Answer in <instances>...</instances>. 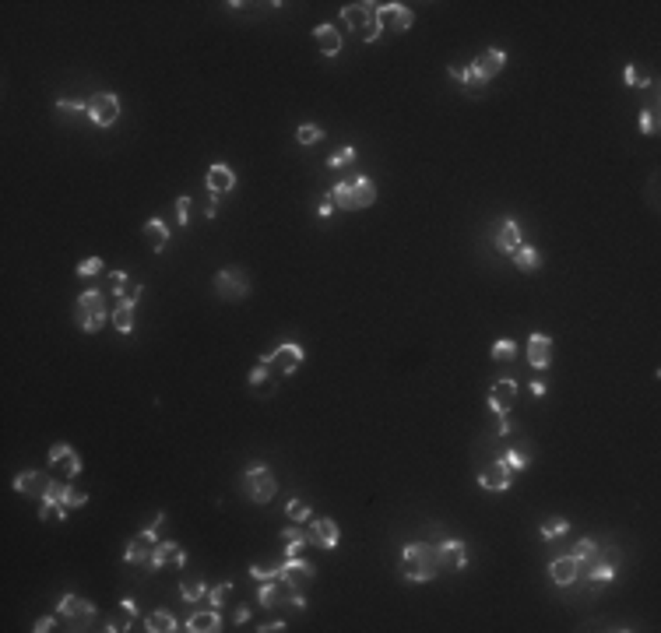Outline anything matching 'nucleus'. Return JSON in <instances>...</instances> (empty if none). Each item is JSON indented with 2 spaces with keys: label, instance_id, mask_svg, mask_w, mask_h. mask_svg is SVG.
<instances>
[{
  "label": "nucleus",
  "instance_id": "obj_12",
  "mask_svg": "<svg viewBox=\"0 0 661 633\" xmlns=\"http://www.w3.org/2000/svg\"><path fill=\"white\" fill-rule=\"evenodd\" d=\"M377 18H380V29H387V32H405V29H412V22H415L412 8L398 4V0H391V4H380V8H377Z\"/></svg>",
  "mask_w": 661,
  "mask_h": 633
},
{
  "label": "nucleus",
  "instance_id": "obj_10",
  "mask_svg": "<svg viewBox=\"0 0 661 633\" xmlns=\"http://www.w3.org/2000/svg\"><path fill=\"white\" fill-rule=\"evenodd\" d=\"M88 116H92L95 127H113L116 116H120V99L113 92H95L88 99Z\"/></svg>",
  "mask_w": 661,
  "mask_h": 633
},
{
  "label": "nucleus",
  "instance_id": "obj_38",
  "mask_svg": "<svg viewBox=\"0 0 661 633\" xmlns=\"http://www.w3.org/2000/svg\"><path fill=\"white\" fill-rule=\"evenodd\" d=\"M352 159H356V148H352V145H342V148H338L335 155L327 159V169H345V166H349Z\"/></svg>",
  "mask_w": 661,
  "mask_h": 633
},
{
  "label": "nucleus",
  "instance_id": "obj_53",
  "mask_svg": "<svg viewBox=\"0 0 661 633\" xmlns=\"http://www.w3.org/2000/svg\"><path fill=\"white\" fill-rule=\"evenodd\" d=\"M335 208H338V204H335V197H330V194H323V197H320V208H316V215H320V218H327V215H335Z\"/></svg>",
  "mask_w": 661,
  "mask_h": 633
},
{
  "label": "nucleus",
  "instance_id": "obj_34",
  "mask_svg": "<svg viewBox=\"0 0 661 633\" xmlns=\"http://www.w3.org/2000/svg\"><path fill=\"white\" fill-rule=\"evenodd\" d=\"M517 356V342H510V338H496L493 342V359L496 363H510Z\"/></svg>",
  "mask_w": 661,
  "mask_h": 633
},
{
  "label": "nucleus",
  "instance_id": "obj_23",
  "mask_svg": "<svg viewBox=\"0 0 661 633\" xmlns=\"http://www.w3.org/2000/svg\"><path fill=\"white\" fill-rule=\"evenodd\" d=\"M313 39H316V50L323 57H338L342 53V32L335 25H316L313 29Z\"/></svg>",
  "mask_w": 661,
  "mask_h": 633
},
{
  "label": "nucleus",
  "instance_id": "obj_36",
  "mask_svg": "<svg viewBox=\"0 0 661 633\" xmlns=\"http://www.w3.org/2000/svg\"><path fill=\"white\" fill-rule=\"evenodd\" d=\"M180 594H183V601H201V598H208V584H201V580H183V584H180Z\"/></svg>",
  "mask_w": 661,
  "mask_h": 633
},
{
  "label": "nucleus",
  "instance_id": "obj_25",
  "mask_svg": "<svg viewBox=\"0 0 661 633\" xmlns=\"http://www.w3.org/2000/svg\"><path fill=\"white\" fill-rule=\"evenodd\" d=\"M257 598H260V608H278V605L288 601V587H285L278 577H274V580H260Z\"/></svg>",
  "mask_w": 661,
  "mask_h": 633
},
{
  "label": "nucleus",
  "instance_id": "obj_45",
  "mask_svg": "<svg viewBox=\"0 0 661 633\" xmlns=\"http://www.w3.org/2000/svg\"><path fill=\"white\" fill-rule=\"evenodd\" d=\"M102 271V257H85L81 264H78V274L81 278H92V274H99Z\"/></svg>",
  "mask_w": 661,
  "mask_h": 633
},
{
  "label": "nucleus",
  "instance_id": "obj_5",
  "mask_svg": "<svg viewBox=\"0 0 661 633\" xmlns=\"http://www.w3.org/2000/svg\"><path fill=\"white\" fill-rule=\"evenodd\" d=\"M162 524H166V514H155V521L127 542L123 563H131V566H148V563H152V552H155V545H159V528H162Z\"/></svg>",
  "mask_w": 661,
  "mask_h": 633
},
{
  "label": "nucleus",
  "instance_id": "obj_61",
  "mask_svg": "<svg viewBox=\"0 0 661 633\" xmlns=\"http://www.w3.org/2000/svg\"><path fill=\"white\" fill-rule=\"evenodd\" d=\"M531 394H535V398H542V394H545V384H542V380H535V384H531Z\"/></svg>",
  "mask_w": 661,
  "mask_h": 633
},
{
  "label": "nucleus",
  "instance_id": "obj_52",
  "mask_svg": "<svg viewBox=\"0 0 661 633\" xmlns=\"http://www.w3.org/2000/svg\"><path fill=\"white\" fill-rule=\"evenodd\" d=\"M176 218H180V225H190V197L176 201Z\"/></svg>",
  "mask_w": 661,
  "mask_h": 633
},
{
  "label": "nucleus",
  "instance_id": "obj_8",
  "mask_svg": "<svg viewBox=\"0 0 661 633\" xmlns=\"http://www.w3.org/2000/svg\"><path fill=\"white\" fill-rule=\"evenodd\" d=\"M215 292H218L222 299L236 302V299H246V295H250V281H246L243 271H236V267H222V271L215 274Z\"/></svg>",
  "mask_w": 661,
  "mask_h": 633
},
{
  "label": "nucleus",
  "instance_id": "obj_27",
  "mask_svg": "<svg viewBox=\"0 0 661 633\" xmlns=\"http://www.w3.org/2000/svg\"><path fill=\"white\" fill-rule=\"evenodd\" d=\"M183 629H190V633H215V629H222V612H218V608H211V612H194Z\"/></svg>",
  "mask_w": 661,
  "mask_h": 633
},
{
  "label": "nucleus",
  "instance_id": "obj_40",
  "mask_svg": "<svg viewBox=\"0 0 661 633\" xmlns=\"http://www.w3.org/2000/svg\"><path fill=\"white\" fill-rule=\"evenodd\" d=\"M500 461H503V465H507V468H510V472H524V468H528V461H531V458H528V454H524V451H507V454H503V458H500Z\"/></svg>",
  "mask_w": 661,
  "mask_h": 633
},
{
  "label": "nucleus",
  "instance_id": "obj_42",
  "mask_svg": "<svg viewBox=\"0 0 661 633\" xmlns=\"http://www.w3.org/2000/svg\"><path fill=\"white\" fill-rule=\"evenodd\" d=\"M587 577H591V580H612V577H615V563H598V559H594L591 570H587Z\"/></svg>",
  "mask_w": 661,
  "mask_h": 633
},
{
  "label": "nucleus",
  "instance_id": "obj_6",
  "mask_svg": "<svg viewBox=\"0 0 661 633\" xmlns=\"http://www.w3.org/2000/svg\"><path fill=\"white\" fill-rule=\"evenodd\" d=\"M78 321H81V328L88 331V335H95L102 324H106V295L99 292V288H85L81 295H78Z\"/></svg>",
  "mask_w": 661,
  "mask_h": 633
},
{
  "label": "nucleus",
  "instance_id": "obj_16",
  "mask_svg": "<svg viewBox=\"0 0 661 633\" xmlns=\"http://www.w3.org/2000/svg\"><path fill=\"white\" fill-rule=\"evenodd\" d=\"M436 549H440L443 570H465V566H468V545H465L461 538H443Z\"/></svg>",
  "mask_w": 661,
  "mask_h": 633
},
{
  "label": "nucleus",
  "instance_id": "obj_48",
  "mask_svg": "<svg viewBox=\"0 0 661 633\" xmlns=\"http://www.w3.org/2000/svg\"><path fill=\"white\" fill-rule=\"evenodd\" d=\"M109 285H113L109 292H113L116 299H123V292H127V274H123V271H113V274H109Z\"/></svg>",
  "mask_w": 661,
  "mask_h": 633
},
{
  "label": "nucleus",
  "instance_id": "obj_17",
  "mask_svg": "<svg viewBox=\"0 0 661 633\" xmlns=\"http://www.w3.org/2000/svg\"><path fill=\"white\" fill-rule=\"evenodd\" d=\"M204 183H208V190H211V197H222V194H229L232 187H236V173L225 166V162H215V166H208V176H204Z\"/></svg>",
  "mask_w": 661,
  "mask_h": 633
},
{
  "label": "nucleus",
  "instance_id": "obj_26",
  "mask_svg": "<svg viewBox=\"0 0 661 633\" xmlns=\"http://www.w3.org/2000/svg\"><path fill=\"white\" fill-rule=\"evenodd\" d=\"M60 615H64V619H95V605H92L88 598L64 594V598H60Z\"/></svg>",
  "mask_w": 661,
  "mask_h": 633
},
{
  "label": "nucleus",
  "instance_id": "obj_32",
  "mask_svg": "<svg viewBox=\"0 0 661 633\" xmlns=\"http://www.w3.org/2000/svg\"><path fill=\"white\" fill-rule=\"evenodd\" d=\"M281 542H285V559H292V556H299V549L309 542V535H306L302 528H285V531H281Z\"/></svg>",
  "mask_w": 661,
  "mask_h": 633
},
{
  "label": "nucleus",
  "instance_id": "obj_31",
  "mask_svg": "<svg viewBox=\"0 0 661 633\" xmlns=\"http://www.w3.org/2000/svg\"><path fill=\"white\" fill-rule=\"evenodd\" d=\"M67 517V507L60 500H39V521L43 524H64Z\"/></svg>",
  "mask_w": 661,
  "mask_h": 633
},
{
  "label": "nucleus",
  "instance_id": "obj_2",
  "mask_svg": "<svg viewBox=\"0 0 661 633\" xmlns=\"http://www.w3.org/2000/svg\"><path fill=\"white\" fill-rule=\"evenodd\" d=\"M377 8H380V4H373V0L345 4V8H342V22H345L352 32H359V36H363V43H377V39L384 36L380 18H377Z\"/></svg>",
  "mask_w": 661,
  "mask_h": 633
},
{
  "label": "nucleus",
  "instance_id": "obj_30",
  "mask_svg": "<svg viewBox=\"0 0 661 633\" xmlns=\"http://www.w3.org/2000/svg\"><path fill=\"white\" fill-rule=\"evenodd\" d=\"M514 264H517V271H524V274H528V271H538V267H542V253H538L535 246H524V243H521V246L514 250Z\"/></svg>",
  "mask_w": 661,
  "mask_h": 633
},
{
  "label": "nucleus",
  "instance_id": "obj_41",
  "mask_svg": "<svg viewBox=\"0 0 661 633\" xmlns=\"http://www.w3.org/2000/svg\"><path fill=\"white\" fill-rule=\"evenodd\" d=\"M285 514L295 521V524H302V521H309V503H302V500H288V507H285Z\"/></svg>",
  "mask_w": 661,
  "mask_h": 633
},
{
  "label": "nucleus",
  "instance_id": "obj_47",
  "mask_svg": "<svg viewBox=\"0 0 661 633\" xmlns=\"http://www.w3.org/2000/svg\"><path fill=\"white\" fill-rule=\"evenodd\" d=\"M232 591V584L225 580V584H218V587H208V601H211V608H222V601H225V594Z\"/></svg>",
  "mask_w": 661,
  "mask_h": 633
},
{
  "label": "nucleus",
  "instance_id": "obj_13",
  "mask_svg": "<svg viewBox=\"0 0 661 633\" xmlns=\"http://www.w3.org/2000/svg\"><path fill=\"white\" fill-rule=\"evenodd\" d=\"M50 475L46 472H18L15 475V493H22V496H36V500H43L46 496V489H50Z\"/></svg>",
  "mask_w": 661,
  "mask_h": 633
},
{
  "label": "nucleus",
  "instance_id": "obj_44",
  "mask_svg": "<svg viewBox=\"0 0 661 633\" xmlns=\"http://www.w3.org/2000/svg\"><path fill=\"white\" fill-rule=\"evenodd\" d=\"M636 127H640V134H654V131H657V113H654V109H643V113L636 116Z\"/></svg>",
  "mask_w": 661,
  "mask_h": 633
},
{
  "label": "nucleus",
  "instance_id": "obj_21",
  "mask_svg": "<svg viewBox=\"0 0 661 633\" xmlns=\"http://www.w3.org/2000/svg\"><path fill=\"white\" fill-rule=\"evenodd\" d=\"M514 398H517V384L514 380H500V384L489 387V408L496 415H507L514 408Z\"/></svg>",
  "mask_w": 661,
  "mask_h": 633
},
{
  "label": "nucleus",
  "instance_id": "obj_39",
  "mask_svg": "<svg viewBox=\"0 0 661 633\" xmlns=\"http://www.w3.org/2000/svg\"><path fill=\"white\" fill-rule=\"evenodd\" d=\"M57 113H60V116H81V113H88V102H81V99H78V102H74V99H60V102H57Z\"/></svg>",
  "mask_w": 661,
  "mask_h": 633
},
{
  "label": "nucleus",
  "instance_id": "obj_33",
  "mask_svg": "<svg viewBox=\"0 0 661 633\" xmlns=\"http://www.w3.org/2000/svg\"><path fill=\"white\" fill-rule=\"evenodd\" d=\"M570 556H573L580 566H591V563L598 559V542H594V538H580V542L573 545V552H570Z\"/></svg>",
  "mask_w": 661,
  "mask_h": 633
},
{
  "label": "nucleus",
  "instance_id": "obj_1",
  "mask_svg": "<svg viewBox=\"0 0 661 633\" xmlns=\"http://www.w3.org/2000/svg\"><path fill=\"white\" fill-rule=\"evenodd\" d=\"M440 570H443V563H440V549H436V545H426V542L405 545V552H401V577H405V580L426 584V580H433Z\"/></svg>",
  "mask_w": 661,
  "mask_h": 633
},
{
  "label": "nucleus",
  "instance_id": "obj_51",
  "mask_svg": "<svg viewBox=\"0 0 661 633\" xmlns=\"http://www.w3.org/2000/svg\"><path fill=\"white\" fill-rule=\"evenodd\" d=\"M250 577H253V580H274V577H278V566H250Z\"/></svg>",
  "mask_w": 661,
  "mask_h": 633
},
{
  "label": "nucleus",
  "instance_id": "obj_50",
  "mask_svg": "<svg viewBox=\"0 0 661 633\" xmlns=\"http://www.w3.org/2000/svg\"><path fill=\"white\" fill-rule=\"evenodd\" d=\"M67 454H71V444H53L46 458H50V465H60V461H64Z\"/></svg>",
  "mask_w": 661,
  "mask_h": 633
},
{
  "label": "nucleus",
  "instance_id": "obj_18",
  "mask_svg": "<svg viewBox=\"0 0 661 633\" xmlns=\"http://www.w3.org/2000/svg\"><path fill=\"white\" fill-rule=\"evenodd\" d=\"M338 538H342V528L330 521V517H320V521H313L309 524V542L313 545H320V549H335L338 545Z\"/></svg>",
  "mask_w": 661,
  "mask_h": 633
},
{
  "label": "nucleus",
  "instance_id": "obj_9",
  "mask_svg": "<svg viewBox=\"0 0 661 633\" xmlns=\"http://www.w3.org/2000/svg\"><path fill=\"white\" fill-rule=\"evenodd\" d=\"M313 577H316V566L313 563H306V559H285V566H278V580L288 587V591H302L306 584H313Z\"/></svg>",
  "mask_w": 661,
  "mask_h": 633
},
{
  "label": "nucleus",
  "instance_id": "obj_15",
  "mask_svg": "<svg viewBox=\"0 0 661 633\" xmlns=\"http://www.w3.org/2000/svg\"><path fill=\"white\" fill-rule=\"evenodd\" d=\"M510 475H514V472H510L503 461H493V465L482 468L479 486H482L486 493H503V489H510Z\"/></svg>",
  "mask_w": 661,
  "mask_h": 633
},
{
  "label": "nucleus",
  "instance_id": "obj_7",
  "mask_svg": "<svg viewBox=\"0 0 661 633\" xmlns=\"http://www.w3.org/2000/svg\"><path fill=\"white\" fill-rule=\"evenodd\" d=\"M302 359H306V352H302V345H295V342H281V345H274L271 352L260 356V363H264V366H274V373H281V377H292V373L302 366Z\"/></svg>",
  "mask_w": 661,
  "mask_h": 633
},
{
  "label": "nucleus",
  "instance_id": "obj_24",
  "mask_svg": "<svg viewBox=\"0 0 661 633\" xmlns=\"http://www.w3.org/2000/svg\"><path fill=\"white\" fill-rule=\"evenodd\" d=\"M517 246H521V225H517V218H503L500 229H496V250L514 253Z\"/></svg>",
  "mask_w": 661,
  "mask_h": 633
},
{
  "label": "nucleus",
  "instance_id": "obj_60",
  "mask_svg": "<svg viewBox=\"0 0 661 633\" xmlns=\"http://www.w3.org/2000/svg\"><path fill=\"white\" fill-rule=\"evenodd\" d=\"M204 215H208V218H215V215H218V197H211V204L204 208Z\"/></svg>",
  "mask_w": 661,
  "mask_h": 633
},
{
  "label": "nucleus",
  "instance_id": "obj_19",
  "mask_svg": "<svg viewBox=\"0 0 661 633\" xmlns=\"http://www.w3.org/2000/svg\"><path fill=\"white\" fill-rule=\"evenodd\" d=\"M472 67H475V71H479L486 81H493V78H496V74L507 67V53H503V50H496V46H493V50H482V53L472 60Z\"/></svg>",
  "mask_w": 661,
  "mask_h": 633
},
{
  "label": "nucleus",
  "instance_id": "obj_37",
  "mask_svg": "<svg viewBox=\"0 0 661 633\" xmlns=\"http://www.w3.org/2000/svg\"><path fill=\"white\" fill-rule=\"evenodd\" d=\"M320 138H323V127H316V124H302V127L295 131V141H299L302 148H306V145H316Z\"/></svg>",
  "mask_w": 661,
  "mask_h": 633
},
{
  "label": "nucleus",
  "instance_id": "obj_54",
  "mask_svg": "<svg viewBox=\"0 0 661 633\" xmlns=\"http://www.w3.org/2000/svg\"><path fill=\"white\" fill-rule=\"evenodd\" d=\"M53 626H57V615H43V619H36L32 629H36V633H50Z\"/></svg>",
  "mask_w": 661,
  "mask_h": 633
},
{
  "label": "nucleus",
  "instance_id": "obj_49",
  "mask_svg": "<svg viewBox=\"0 0 661 633\" xmlns=\"http://www.w3.org/2000/svg\"><path fill=\"white\" fill-rule=\"evenodd\" d=\"M267 377H271V370H267L264 363H257V366L250 370V377H246V380H250V387H260V384H264Z\"/></svg>",
  "mask_w": 661,
  "mask_h": 633
},
{
  "label": "nucleus",
  "instance_id": "obj_46",
  "mask_svg": "<svg viewBox=\"0 0 661 633\" xmlns=\"http://www.w3.org/2000/svg\"><path fill=\"white\" fill-rule=\"evenodd\" d=\"M64 503H67V510H81V507L88 503V493H85V489H74V486H71V489H67V500H64Z\"/></svg>",
  "mask_w": 661,
  "mask_h": 633
},
{
  "label": "nucleus",
  "instance_id": "obj_58",
  "mask_svg": "<svg viewBox=\"0 0 661 633\" xmlns=\"http://www.w3.org/2000/svg\"><path fill=\"white\" fill-rule=\"evenodd\" d=\"M496 433H500V437L510 433V419H507V415H496Z\"/></svg>",
  "mask_w": 661,
  "mask_h": 633
},
{
  "label": "nucleus",
  "instance_id": "obj_57",
  "mask_svg": "<svg viewBox=\"0 0 661 633\" xmlns=\"http://www.w3.org/2000/svg\"><path fill=\"white\" fill-rule=\"evenodd\" d=\"M622 81H626V85H636V81H640V78H636V67H633V64H629V67L622 71Z\"/></svg>",
  "mask_w": 661,
  "mask_h": 633
},
{
  "label": "nucleus",
  "instance_id": "obj_29",
  "mask_svg": "<svg viewBox=\"0 0 661 633\" xmlns=\"http://www.w3.org/2000/svg\"><path fill=\"white\" fill-rule=\"evenodd\" d=\"M145 629H148V633H173V629H183V626L176 622V615H173V612H166V608H155V612H148V619H145Z\"/></svg>",
  "mask_w": 661,
  "mask_h": 633
},
{
  "label": "nucleus",
  "instance_id": "obj_43",
  "mask_svg": "<svg viewBox=\"0 0 661 633\" xmlns=\"http://www.w3.org/2000/svg\"><path fill=\"white\" fill-rule=\"evenodd\" d=\"M60 468H64V475H67V479H78V475H81V468H85V461H81V458L71 451V454L60 461Z\"/></svg>",
  "mask_w": 661,
  "mask_h": 633
},
{
  "label": "nucleus",
  "instance_id": "obj_59",
  "mask_svg": "<svg viewBox=\"0 0 661 633\" xmlns=\"http://www.w3.org/2000/svg\"><path fill=\"white\" fill-rule=\"evenodd\" d=\"M232 619H236V622H246V619H250V605H239V608L232 612Z\"/></svg>",
  "mask_w": 661,
  "mask_h": 633
},
{
  "label": "nucleus",
  "instance_id": "obj_14",
  "mask_svg": "<svg viewBox=\"0 0 661 633\" xmlns=\"http://www.w3.org/2000/svg\"><path fill=\"white\" fill-rule=\"evenodd\" d=\"M183 563H187V552H183L176 542H159L148 566H155V570H180Z\"/></svg>",
  "mask_w": 661,
  "mask_h": 633
},
{
  "label": "nucleus",
  "instance_id": "obj_20",
  "mask_svg": "<svg viewBox=\"0 0 661 633\" xmlns=\"http://www.w3.org/2000/svg\"><path fill=\"white\" fill-rule=\"evenodd\" d=\"M549 363H552V338L549 335H531L528 338V366L549 370Z\"/></svg>",
  "mask_w": 661,
  "mask_h": 633
},
{
  "label": "nucleus",
  "instance_id": "obj_11",
  "mask_svg": "<svg viewBox=\"0 0 661 633\" xmlns=\"http://www.w3.org/2000/svg\"><path fill=\"white\" fill-rule=\"evenodd\" d=\"M138 299H141V285H127L123 299H120L116 309L109 313V316H113V328H116L120 335H131V331H134V309H138Z\"/></svg>",
  "mask_w": 661,
  "mask_h": 633
},
{
  "label": "nucleus",
  "instance_id": "obj_35",
  "mask_svg": "<svg viewBox=\"0 0 661 633\" xmlns=\"http://www.w3.org/2000/svg\"><path fill=\"white\" fill-rule=\"evenodd\" d=\"M542 538H559V535H566L570 531V521L566 517H549V521H542Z\"/></svg>",
  "mask_w": 661,
  "mask_h": 633
},
{
  "label": "nucleus",
  "instance_id": "obj_56",
  "mask_svg": "<svg viewBox=\"0 0 661 633\" xmlns=\"http://www.w3.org/2000/svg\"><path fill=\"white\" fill-rule=\"evenodd\" d=\"M257 629H260V633H281V629H285V622H281V619H274V622H264V626H257Z\"/></svg>",
  "mask_w": 661,
  "mask_h": 633
},
{
  "label": "nucleus",
  "instance_id": "obj_4",
  "mask_svg": "<svg viewBox=\"0 0 661 633\" xmlns=\"http://www.w3.org/2000/svg\"><path fill=\"white\" fill-rule=\"evenodd\" d=\"M239 482H243V496L250 503H271L274 493H278V479H274V472L267 465H250Z\"/></svg>",
  "mask_w": 661,
  "mask_h": 633
},
{
  "label": "nucleus",
  "instance_id": "obj_28",
  "mask_svg": "<svg viewBox=\"0 0 661 633\" xmlns=\"http://www.w3.org/2000/svg\"><path fill=\"white\" fill-rule=\"evenodd\" d=\"M145 239H148V246H152L155 253H162V250L169 246V229H166V222H162V218H148V222H145Z\"/></svg>",
  "mask_w": 661,
  "mask_h": 633
},
{
  "label": "nucleus",
  "instance_id": "obj_3",
  "mask_svg": "<svg viewBox=\"0 0 661 633\" xmlns=\"http://www.w3.org/2000/svg\"><path fill=\"white\" fill-rule=\"evenodd\" d=\"M330 197H335L338 208L345 211H359V208H370L377 201V187L370 176H352V180H342L335 190H330Z\"/></svg>",
  "mask_w": 661,
  "mask_h": 633
},
{
  "label": "nucleus",
  "instance_id": "obj_55",
  "mask_svg": "<svg viewBox=\"0 0 661 633\" xmlns=\"http://www.w3.org/2000/svg\"><path fill=\"white\" fill-rule=\"evenodd\" d=\"M288 605H295V608H306V594H302V591H288Z\"/></svg>",
  "mask_w": 661,
  "mask_h": 633
},
{
  "label": "nucleus",
  "instance_id": "obj_22",
  "mask_svg": "<svg viewBox=\"0 0 661 633\" xmlns=\"http://www.w3.org/2000/svg\"><path fill=\"white\" fill-rule=\"evenodd\" d=\"M549 577H552L559 587H570V584L580 577V563H577L573 556H559V559L549 563Z\"/></svg>",
  "mask_w": 661,
  "mask_h": 633
}]
</instances>
